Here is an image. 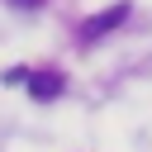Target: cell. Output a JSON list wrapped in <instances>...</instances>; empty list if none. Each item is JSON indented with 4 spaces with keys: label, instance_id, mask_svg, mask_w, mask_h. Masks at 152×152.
Segmentation results:
<instances>
[{
    "label": "cell",
    "instance_id": "obj_2",
    "mask_svg": "<svg viewBox=\"0 0 152 152\" xmlns=\"http://www.w3.org/2000/svg\"><path fill=\"white\" fill-rule=\"evenodd\" d=\"M28 90H33L38 100H57V95H62V76H57V71H38V76L28 81Z\"/></svg>",
    "mask_w": 152,
    "mask_h": 152
},
{
    "label": "cell",
    "instance_id": "obj_1",
    "mask_svg": "<svg viewBox=\"0 0 152 152\" xmlns=\"http://www.w3.org/2000/svg\"><path fill=\"white\" fill-rule=\"evenodd\" d=\"M124 19H128V5L119 0V5H109V10H100V14H90V19L81 24V38H86V43H95V38H104V33H114V28L124 24Z\"/></svg>",
    "mask_w": 152,
    "mask_h": 152
},
{
    "label": "cell",
    "instance_id": "obj_3",
    "mask_svg": "<svg viewBox=\"0 0 152 152\" xmlns=\"http://www.w3.org/2000/svg\"><path fill=\"white\" fill-rule=\"evenodd\" d=\"M14 5H38V0H14Z\"/></svg>",
    "mask_w": 152,
    "mask_h": 152
}]
</instances>
